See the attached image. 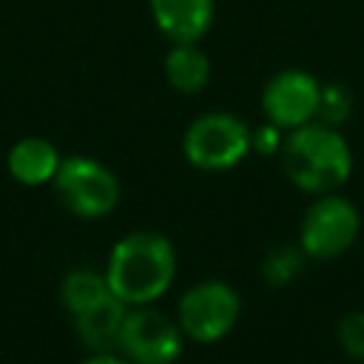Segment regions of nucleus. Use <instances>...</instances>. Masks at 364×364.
<instances>
[{
  "instance_id": "obj_17",
  "label": "nucleus",
  "mask_w": 364,
  "mask_h": 364,
  "mask_svg": "<svg viewBox=\"0 0 364 364\" xmlns=\"http://www.w3.org/2000/svg\"><path fill=\"white\" fill-rule=\"evenodd\" d=\"M279 131H282V128L273 125V122L253 128V131H250V148H253L256 154H262V156H270V154L282 151V142H284V139H282Z\"/></svg>"
},
{
  "instance_id": "obj_18",
  "label": "nucleus",
  "mask_w": 364,
  "mask_h": 364,
  "mask_svg": "<svg viewBox=\"0 0 364 364\" xmlns=\"http://www.w3.org/2000/svg\"><path fill=\"white\" fill-rule=\"evenodd\" d=\"M82 364H134V361H128L125 355H114V353H91Z\"/></svg>"
},
{
  "instance_id": "obj_14",
  "label": "nucleus",
  "mask_w": 364,
  "mask_h": 364,
  "mask_svg": "<svg viewBox=\"0 0 364 364\" xmlns=\"http://www.w3.org/2000/svg\"><path fill=\"white\" fill-rule=\"evenodd\" d=\"M301 264H304V250H301V245H299V247L282 245V247H273V250L264 256V262H262V276H264L267 284H287V282H293V279L299 276Z\"/></svg>"
},
{
  "instance_id": "obj_4",
  "label": "nucleus",
  "mask_w": 364,
  "mask_h": 364,
  "mask_svg": "<svg viewBox=\"0 0 364 364\" xmlns=\"http://www.w3.org/2000/svg\"><path fill=\"white\" fill-rule=\"evenodd\" d=\"M182 151L199 171H228L250 151V128L233 114L213 111L188 125Z\"/></svg>"
},
{
  "instance_id": "obj_15",
  "label": "nucleus",
  "mask_w": 364,
  "mask_h": 364,
  "mask_svg": "<svg viewBox=\"0 0 364 364\" xmlns=\"http://www.w3.org/2000/svg\"><path fill=\"white\" fill-rule=\"evenodd\" d=\"M353 111V97L344 85L338 82H330V85H321V94H318V111H316V119L324 122V125H341L347 122Z\"/></svg>"
},
{
  "instance_id": "obj_1",
  "label": "nucleus",
  "mask_w": 364,
  "mask_h": 364,
  "mask_svg": "<svg viewBox=\"0 0 364 364\" xmlns=\"http://www.w3.org/2000/svg\"><path fill=\"white\" fill-rule=\"evenodd\" d=\"M176 253L173 245L151 230H136L122 236L108 256L105 279L117 299L128 307L154 304L173 282Z\"/></svg>"
},
{
  "instance_id": "obj_3",
  "label": "nucleus",
  "mask_w": 364,
  "mask_h": 364,
  "mask_svg": "<svg viewBox=\"0 0 364 364\" xmlns=\"http://www.w3.org/2000/svg\"><path fill=\"white\" fill-rule=\"evenodd\" d=\"M51 185L63 208L80 219L108 216L119 202L114 171L91 156H63Z\"/></svg>"
},
{
  "instance_id": "obj_2",
  "label": "nucleus",
  "mask_w": 364,
  "mask_h": 364,
  "mask_svg": "<svg viewBox=\"0 0 364 364\" xmlns=\"http://www.w3.org/2000/svg\"><path fill=\"white\" fill-rule=\"evenodd\" d=\"M282 165L296 188L307 193H333L350 179L353 154L333 125L313 119L284 136Z\"/></svg>"
},
{
  "instance_id": "obj_6",
  "label": "nucleus",
  "mask_w": 364,
  "mask_h": 364,
  "mask_svg": "<svg viewBox=\"0 0 364 364\" xmlns=\"http://www.w3.org/2000/svg\"><path fill=\"white\" fill-rule=\"evenodd\" d=\"M182 327L151 304L128 307L119 333V353L134 364H173L182 353Z\"/></svg>"
},
{
  "instance_id": "obj_13",
  "label": "nucleus",
  "mask_w": 364,
  "mask_h": 364,
  "mask_svg": "<svg viewBox=\"0 0 364 364\" xmlns=\"http://www.w3.org/2000/svg\"><path fill=\"white\" fill-rule=\"evenodd\" d=\"M111 296V287H108V279H105V270H94V267H77V270H68L63 284H60V301L63 307L77 316L94 304H100L102 299Z\"/></svg>"
},
{
  "instance_id": "obj_8",
  "label": "nucleus",
  "mask_w": 364,
  "mask_h": 364,
  "mask_svg": "<svg viewBox=\"0 0 364 364\" xmlns=\"http://www.w3.org/2000/svg\"><path fill=\"white\" fill-rule=\"evenodd\" d=\"M318 94H321V85L313 74L301 68H287L267 80L262 91V108L267 114V122L293 131L316 119Z\"/></svg>"
},
{
  "instance_id": "obj_9",
  "label": "nucleus",
  "mask_w": 364,
  "mask_h": 364,
  "mask_svg": "<svg viewBox=\"0 0 364 364\" xmlns=\"http://www.w3.org/2000/svg\"><path fill=\"white\" fill-rule=\"evenodd\" d=\"M151 17L171 43H199L213 23V0H151Z\"/></svg>"
},
{
  "instance_id": "obj_10",
  "label": "nucleus",
  "mask_w": 364,
  "mask_h": 364,
  "mask_svg": "<svg viewBox=\"0 0 364 364\" xmlns=\"http://www.w3.org/2000/svg\"><path fill=\"white\" fill-rule=\"evenodd\" d=\"M125 316H128V304L111 293L100 304L74 316V333L82 341V347H88L91 353H114L119 347Z\"/></svg>"
},
{
  "instance_id": "obj_7",
  "label": "nucleus",
  "mask_w": 364,
  "mask_h": 364,
  "mask_svg": "<svg viewBox=\"0 0 364 364\" xmlns=\"http://www.w3.org/2000/svg\"><path fill=\"white\" fill-rule=\"evenodd\" d=\"M239 293L225 282H202L179 301V327L188 338L210 344L228 336L239 318Z\"/></svg>"
},
{
  "instance_id": "obj_16",
  "label": "nucleus",
  "mask_w": 364,
  "mask_h": 364,
  "mask_svg": "<svg viewBox=\"0 0 364 364\" xmlns=\"http://www.w3.org/2000/svg\"><path fill=\"white\" fill-rule=\"evenodd\" d=\"M338 344L358 361H364V310L347 313L338 321Z\"/></svg>"
},
{
  "instance_id": "obj_5",
  "label": "nucleus",
  "mask_w": 364,
  "mask_h": 364,
  "mask_svg": "<svg viewBox=\"0 0 364 364\" xmlns=\"http://www.w3.org/2000/svg\"><path fill=\"white\" fill-rule=\"evenodd\" d=\"M358 228H361V216H358L355 205L347 202L344 196L324 193L316 205L307 208V213L301 219L299 245H301L304 256L336 259L353 247Z\"/></svg>"
},
{
  "instance_id": "obj_12",
  "label": "nucleus",
  "mask_w": 364,
  "mask_h": 364,
  "mask_svg": "<svg viewBox=\"0 0 364 364\" xmlns=\"http://www.w3.org/2000/svg\"><path fill=\"white\" fill-rule=\"evenodd\" d=\"M165 77L179 94H199L210 80V60L196 43H173L165 57Z\"/></svg>"
},
{
  "instance_id": "obj_11",
  "label": "nucleus",
  "mask_w": 364,
  "mask_h": 364,
  "mask_svg": "<svg viewBox=\"0 0 364 364\" xmlns=\"http://www.w3.org/2000/svg\"><path fill=\"white\" fill-rule=\"evenodd\" d=\"M60 162H63V156H60L57 145L48 142L46 136H23L6 154V168H9L11 179L26 188L51 182Z\"/></svg>"
}]
</instances>
